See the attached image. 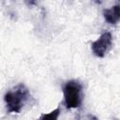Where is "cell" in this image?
I'll use <instances>...</instances> for the list:
<instances>
[{"mask_svg": "<svg viewBox=\"0 0 120 120\" xmlns=\"http://www.w3.org/2000/svg\"><path fill=\"white\" fill-rule=\"evenodd\" d=\"M30 98L31 95L29 89L23 83H19L18 85L14 86L4 96V101L6 103L8 112H21Z\"/></svg>", "mask_w": 120, "mask_h": 120, "instance_id": "6da1fadb", "label": "cell"}, {"mask_svg": "<svg viewBox=\"0 0 120 120\" xmlns=\"http://www.w3.org/2000/svg\"><path fill=\"white\" fill-rule=\"evenodd\" d=\"M64 102L68 109H76L82 102V85L78 80H69L63 84Z\"/></svg>", "mask_w": 120, "mask_h": 120, "instance_id": "7a4b0ae2", "label": "cell"}, {"mask_svg": "<svg viewBox=\"0 0 120 120\" xmlns=\"http://www.w3.org/2000/svg\"><path fill=\"white\" fill-rule=\"evenodd\" d=\"M112 46V36L110 32L103 33L97 40L91 43V50L95 56L103 58Z\"/></svg>", "mask_w": 120, "mask_h": 120, "instance_id": "3957f363", "label": "cell"}, {"mask_svg": "<svg viewBox=\"0 0 120 120\" xmlns=\"http://www.w3.org/2000/svg\"><path fill=\"white\" fill-rule=\"evenodd\" d=\"M103 17L108 23L116 24L120 21V4L103 9Z\"/></svg>", "mask_w": 120, "mask_h": 120, "instance_id": "277c9868", "label": "cell"}, {"mask_svg": "<svg viewBox=\"0 0 120 120\" xmlns=\"http://www.w3.org/2000/svg\"><path fill=\"white\" fill-rule=\"evenodd\" d=\"M59 114H60V108L57 107L48 113H43L40 116L39 120H58Z\"/></svg>", "mask_w": 120, "mask_h": 120, "instance_id": "5b68a950", "label": "cell"}, {"mask_svg": "<svg viewBox=\"0 0 120 120\" xmlns=\"http://www.w3.org/2000/svg\"><path fill=\"white\" fill-rule=\"evenodd\" d=\"M75 120H98V118L91 113H82V114H78Z\"/></svg>", "mask_w": 120, "mask_h": 120, "instance_id": "8992f818", "label": "cell"}]
</instances>
